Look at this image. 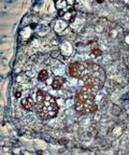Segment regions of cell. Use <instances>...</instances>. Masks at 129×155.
I'll use <instances>...</instances> for the list:
<instances>
[{
  "instance_id": "277c9868",
  "label": "cell",
  "mask_w": 129,
  "mask_h": 155,
  "mask_svg": "<svg viewBox=\"0 0 129 155\" xmlns=\"http://www.w3.org/2000/svg\"><path fill=\"white\" fill-rule=\"evenodd\" d=\"M68 72L71 77L73 78H80L81 72H82V64L81 63H73L69 66Z\"/></svg>"
},
{
  "instance_id": "9c48e42d",
  "label": "cell",
  "mask_w": 129,
  "mask_h": 155,
  "mask_svg": "<svg viewBox=\"0 0 129 155\" xmlns=\"http://www.w3.org/2000/svg\"><path fill=\"white\" fill-rule=\"evenodd\" d=\"M97 1H98V2H102L103 0H97Z\"/></svg>"
},
{
  "instance_id": "5b68a950",
  "label": "cell",
  "mask_w": 129,
  "mask_h": 155,
  "mask_svg": "<svg viewBox=\"0 0 129 155\" xmlns=\"http://www.w3.org/2000/svg\"><path fill=\"white\" fill-rule=\"evenodd\" d=\"M22 106L24 109L30 111V110L34 109V107L36 106V102H34V98H31V97H26V98H24V99L22 100Z\"/></svg>"
},
{
  "instance_id": "6da1fadb",
  "label": "cell",
  "mask_w": 129,
  "mask_h": 155,
  "mask_svg": "<svg viewBox=\"0 0 129 155\" xmlns=\"http://www.w3.org/2000/svg\"><path fill=\"white\" fill-rule=\"evenodd\" d=\"M97 91V88L89 84H85L83 86L76 98V109L79 113H92L97 110V104H95Z\"/></svg>"
},
{
  "instance_id": "ba28073f",
  "label": "cell",
  "mask_w": 129,
  "mask_h": 155,
  "mask_svg": "<svg viewBox=\"0 0 129 155\" xmlns=\"http://www.w3.org/2000/svg\"><path fill=\"white\" fill-rule=\"evenodd\" d=\"M93 54L95 56H99V55H101V52L99 51V50H94L93 51Z\"/></svg>"
},
{
  "instance_id": "52a82bcc",
  "label": "cell",
  "mask_w": 129,
  "mask_h": 155,
  "mask_svg": "<svg viewBox=\"0 0 129 155\" xmlns=\"http://www.w3.org/2000/svg\"><path fill=\"white\" fill-rule=\"evenodd\" d=\"M74 10L71 8V9H69L68 11H66V12H63V14H60L61 15V17H63L65 21H67V22H70V21H72L73 19V17H74Z\"/></svg>"
},
{
  "instance_id": "8992f818",
  "label": "cell",
  "mask_w": 129,
  "mask_h": 155,
  "mask_svg": "<svg viewBox=\"0 0 129 155\" xmlns=\"http://www.w3.org/2000/svg\"><path fill=\"white\" fill-rule=\"evenodd\" d=\"M63 82H65V78L63 77H55L54 78V81L53 83H52V88L53 90H58V88H60L61 86H63Z\"/></svg>"
},
{
  "instance_id": "3957f363",
  "label": "cell",
  "mask_w": 129,
  "mask_h": 155,
  "mask_svg": "<svg viewBox=\"0 0 129 155\" xmlns=\"http://www.w3.org/2000/svg\"><path fill=\"white\" fill-rule=\"evenodd\" d=\"M80 78L85 82V84H89L99 90L105 82V72L95 64H82V72Z\"/></svg>"
},
{
  "instance_id": "7a4b0ae2",
  "label": "cell",
  "mask_w": 129,
  "mask_h": 155,
  "mask_svg": "<svg viewBox=\"0 0 129 155\" xmlns=\"http://www.w3.org/2000/svg\"><path fill=\"white\" fill-rule=\"evenodd\" d=\"M37 114L42 120H49L56 115L58 107L53 97L47 93L38 91L36 96V106H34Z\"/></svg>"
}]
</instances>
